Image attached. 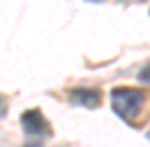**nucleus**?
<instances>
[{
  "instance_id": "nucleus-5",
  "label": "nucleus",
  "mask_w": 150,
  "mask_h": 147,
  "mask_svg": "<svg viewBox=\"0 0 150 147\" xmlns=\"http://www.w3.org/2000/svg\"><path fill=\"white\" fill-rule=\"evenodd\" d=\"M5 113H7V100L0 95V118H5Z\"/></svg>"
},
{
  "instance_id": "nucleus-8",
  "label": "nucleus",
  "mask_w": 150,
  "mask_h": 147,
  "mask_svg": "<svg viewBox=\"0 0 150 147\" xmlns=\"http://www.w3.org/2000/svg\"><path fill=\"white\" fill-rule=\"evenodd\" d=\"M139 2H141V0H139Z\"/></svg>"
},
{
  "instance_id": "nucleus-3",
  "label": "nucleus",
  "mask_w": 150,
  "mask_h": 147,
  "mask_svg": "<svg viewBox=\"0 0 150 147\" xmlns=\"http://www.w3.org/2000/svg\"><path fill=\"white\" fill-rule=\"evenodd\" d=\"M71 102L80 104V106H86V109H93V106L100 104V93L93 91V88H73L71 91Z\"/></svg>"
},
{
  "instance_id": "nucleus-6",
  "label": "nucleus",
  "mask_w": 150,
  "mask_h": 147,
  "mask_svg": "<svg viewBox=\"0 0 150 147\" xmlns=\"http://www.w3.org/2000/svg\"><path fill=\"white\" fill-rule=\"evenodd\" d=\"M86 2H103V0H86Z\"/></svg>"
},
{
  "instance_id": "nucleus-7",
  "label": "nucleus",
  "mask_w": 150,
  "mask_h": 147,
  "mask_svg": "<svg viewBox=\"0 0 150 147\" xmlns=\"http://www.w3.org/2000/svg\"><path fill=\"white\" fill-rule=\"evenodd\" d=\"M148 140H150V131H148Z\"/></svg>"
},
{
  "instance_id": "nucleus-2",
  "label": "nucleus",
  "mask_w": 150,
  "mask_h": 147,
  "mask_svg": "<svg viewBox=\"0 0 150 147\" xmlns=\"http://www.w3.org/2000/svg\"><path fill=\"white\" fill-rule=\"evenodd\" d=\"M21 122H23V129H25V134H30V136H50L52 131H50V125H48V120L43 118V113L39 109H30L23 113V118H21Z\"/></svg>"
},
{
  "instance_id": "nucleus-4",
  "label": "nucleus",
  "mask_w": 150,
  "mask_h": 147,
  "mask_svg": "<svg viewBox=\"0 0 150 147\" xmlns=\"http://www.w3.org/2000/svg\"><path fill=\"white\" fill-rule=\"evenodd\" d=\"M139 79H141V82H146V84H150V66H146V68L139 73Z\"/></svg>"
},
{
  "instance_id": "nucleus-1",
  "label": "nucleus",
  "mask_w": 150,
  "mask_h": 147,
  "mask_svg": "<svg viewBox=\"0 0 150 147\" xmlns=\"http://www.w3.org/2000/svg\"><path fill=\"white\" fill-rule=\"evenodd\" d=\"M143 93L137 91V88H114L112 91V109L118 118L127 120V122H134L137 116L141 113V106H143Z\"/></svg>"
}]
</instances>
